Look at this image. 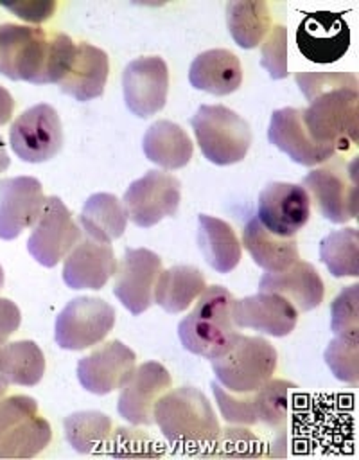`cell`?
<instances>
[{
  "mask_svg": "<svg viewBox=\"0 0 359 460\" xmlns=\"http://www.w3.org/2000/svg\"><path fill=\"white\" fill-rule=\"evenodd\" d=\"M7 386H9V381L0 374V401H2L4 395L7 394Z\"/></svg>",
  "mask_w": 359,
  "mask_h": 460,
  "instance_id": "45",
  "label": "cell"
},
{
  "mask_svg": "<svg viewBox=\"0 0 359 460\" xmlns=\"http://www.w3.org/2000/svg\"><path fill=\"white\" fill-rule=\"evenodd\" d=\"M258 289L284 296L298 313L318 307L325 295V286L318 270L311 262L300 259L282 271L266 273L258 282Z\"/></svg>",
  "mask_w": 359,
  "mask_h": 460,
  "instance_id": "24",
  "label": "cell"
},
{
  "mask_svg": "<svg viewBox=\"0 0 359 460\" xmlns=\"http://www.w3.org/2000/svg\"><path fill=\"white\" fill-rule=\"evenodd\" d=\"M203 156L215 165L241 162L251 146L250 124L223 104H203L190 120Z\"/></svg>",
  "mask_w": 359,
  "mask_h": 460,
  "instance_id": "6",
  "label": "cell"
},
{
  "mask_svg": "<svg viewBox=\"0 0 359 460\" xmlns=\"http://www.w3.org/2000/svg\"><path fill=\"white\" fill-rule=\"evenodd\" d=\"M296 388L294 383L271 377L255 390L235 394L215 381L212 383V392L223 419L241 426L266 424L276 428L284 424L289 417Z\"/></svg>",
  "mask_w": 359,
  "mask_h": 460,
  "instance_id": "4",
  "label": "cell"
},
{
  "mask_svg": "<svg viewBox=\"0 0 359 460\" xmlns=\"http://www.w3.org/2000/svg\"><path fill=\"white\" fill-rule=\"evenodd\" d=\"M197 244L212 270L230 273L242 257V244L233 228L219 217L201 214L197 217Z\"/></svg>",
  "mask_w": 359,
  "mask_h": 460,
  "instance_id": "29",
  "label": "cell"
},
{
  "mask_svg": "<svg viewBox=\"0 0 359 460\" xmlns=\"http://www.w3.org/2000/svg\"><path fill=\"white\" fill-rule=\"evenodd\" d=\"M181 199V183L176 176L151 169L131 181L124 192L122 205L127 217L140 228H151L163 217L178 212Z\"/></svg>",
  "mask_w": 359,
  "mask_h": 460,
  "instance_id": "11",
  "label": "cell"
},
{
  "mask_svg": "<svg viewBox=\"0 0 359 460\" xmlns=\"http://www.w3.org/2000/svg\"><path fill=\"white\" fill-rule=\"evenodd\" d=\"M115 325V309L102 298H72L56 316L54 338L65 350H84L101 343Z\"/></svg>",
  "mask_w": 359,
  "mask_h": 460,
  "instance_id": "10",
  "label": "cell"
},
{
  "mask_svg": "<svg viewBox=\"0 0 359 460\" xmlns=\"http://www.w3.org/2000/svg\"><path fill=\"white\" fill-rule=\"evenodd\" d=\"M50 34L39 27L0 25V75L11 81L47 84Z\"/></svg>",
  "mask_w": 359,
  "mask_h": 460,
  "instance_id": "7",
  "label": "cell"
},
{
  "mask_svg": "<svg viewBox=\"0 0 359 460\" xmlns=\"http://www.w3.org/2000/svg\"><path fill=\"white\" fill-rule=\"evenodd\" d=\"M320 259L334 277L359 275V234L341 228L327 234L320 243Z\"/></svg>",
  "mask_w": 359,
  "mask_h": 460,
  "instance_id": "34",
  "label": "cell"
},
{
  "mask_svg": "<svg viewBox=\"0 0 359 460\" xmlns=\"http://www.w3.org/2000/svg\"><path fill=\"white\" fill-rule=\"evenodd\" d=\"M232 318L235 327L255 329L262 334L282 338L294 331L298 323V311L284 296L258 291L257 295L233 300Z\"/></svg>",
  "mask_w": 359,
  "mask_h": 460,
  "instance_id": "22",
  "label": "cell"
},
{
  "mask_svg": "<svg viewBox=\"0 0 359 460\" xmlns=\"http://www.w3.org/2000/svg\"><path fill=\"white\" fill-rule=\"evenodd\" d=\"M115 271L113 248L108 243L84 237L65 257L63 280L72 289H101Z\"/></svg>",
  "mask_w": 359,
  "mask_h": 460,
  "instance_id": "23",
  "label": "cell"
},
{
  "mask_svg": "<svg viewBox=\"0 0 359 460\" xmlns=\"http://www.w3.org/2000/svg\"><path fill=\"white\" fill-rule=\"evenodd\" d=\"M262 440L248 428H224L199 453L201 456L217 458H255L264 455Z\"/></svg>",
  "mask_w": 359,
  "mask_h": 460,
  "instance_id": "36",
  "label": "cell"
},
{
  "mask_svg": "<svg viewBox=\"0 0 359 460\" xmlns=\"http://www.w3.org/2000/svg\"><path fill=\"white\" fill-rule=\"evenodd\" d=\"M5 9L14 13L20 20L31 23H41L48 20L56 11V2L52 0H29V2H2Z\"/></svg>",
  "mask_w": 359,
  "mask_h": 460,
  "instance_id": "41",
  "label": "cell"
},
{
  "mask_svg": "<svg viewBox=\"0 0 359 460\" xmlns=\"http://www.w3.org/2000/svg\"><path fill=\"white\" fill-rule=\"evenodd\" d=\"M309 216L311 198L305 187L298 183L273 181L258 194L255 217L280 237H294L307 225Z\"/></svg>",
  "mask_w": 359,
  "mask_h": 460,
  "instance_id": "14",
  "label": "cell"
},
{
  "mask_svg": "<svg viewBox=\"0 0 359 460\" xmlns=\"http://www.w3.org/2000/svg\"><path fill=\"white\" fill-rule=\"evenodd\" d=\"M108 455L117 458H156L163 455V446L156 442L151 435L131 429V428H117L106 444Z\"/></svg>",
  "mask_w": 359,
  "mask_h": 460,
  "instance_id": "37",
  "label": "cell"
},
{
  "mask_svg": "<svg viewBox=\"0 0 359 460\" xmlns=\"http://www.w3.org/2000/svg\"><path fill=\"white\" fill-rule=\"evenodd\" d=\"M7 167H9V155H7V151L4 147V142L0 138V172H4Z\"/></svg>",
  "mask_w": 359,
  "mask_h": 460,
  "instance_id": "44",
  "label": "cell"
},
{
  "mask_svg": "<svg viewBox=\"0 0 359 460\" xmlns=\"http://www.w3.org/2000/svg\"><path fill=\"white\" fill-rule=\"evenodd\" d=\"M171 374L156 361L135 367L122 385L117 401L118 415L133 426H151L154 422V404L169 390Z\"/></svg>",
  "mask_w": 359,
  "mask_h": 460,
  "instance_id": "17",
  "label": "cell"
},
{
  "mask_svg": "<svg viewBox=\"0 0 359 460\" xmlns=\"http://www.w3.org/2000/svg\"><path fill=\"white\" fill-rule=\"evenodd\" d=\"M188 81L196 90L212 95L233 93L242 83L241 61L226 49L205 50L190 63Z\"/></svg>",
  "mask_w": 359,
  "mask_h": 460,
  "instance_id": "26",
  "label": "cell"
},
{
  "mask_svg": "<svg viewBox=\"0 0 359 460\" xmlns=\"http://www.w3.org/2000/svg\"><path fill=\"white\" fill-rule=\"evenodd\" d=\"M45 201L41 183L32 176L0 180V239L11 241L36 225Z\"/></svg>",
  "mask_w": 359,
  "mask_h": 460,
  "instance_id": "21",
  "label": "cell"
},
{
  "mask_svg": "<svg viewBox=\"0 0 359 460\" xmlns=\"http://www.w3.org/2000/svg\"><path fill=\"white\" fill-rule=\"evenodd\" d=\"M79 223L86 237L109 244L124 234L127 214L117 196L109 192H95L84 201Z\"/></svg>",
  "mask_w": 359,
  "mask_h": 460,
  "instance_id": "31",
  "label": "cell"
},
{
  "mask_svg": "<svg viewBox=\"0 0 359 460\" xmlns=\"http://www.w3.org/2000/svg\"><path fill=\"white\" fill-rule=\"evenodd\" d=\"M154 422L176 447H206L219 433V420L203 392L181 386L163 394L154 404Z\"/></svg>",
  "mask_w": 359,
  "mask_h": 460,
  "instance_id": "2",
  "label": "cell"
},
{
  "mask_svg": "<svg viewBox=\"0 0 359 460\" xmlns=\"http://www.w3.org/2000/svg\"><path fill=\"white\" fill-rule=\"evenodd\" d=\"M9 144L22 162L39 164L63 147V126L57 111L45 102L25 110L9 129Z\"/></svg>",
  "mask_w": 359,
  "mask_h": 460,
  "instance_id": "12",
  "label": "cell"
},
{
  "mask_svg": "<svg viewBox=\"0 0 359 460\" xmlns=\"http://www.w3.org/2000/svg\"><path fill=\"white\" fill-rule=\"evenodd\" d=\"M294 81L309 101L302 119L312 138L337 153L354 147L359 131L357 77L350 72H298Z\"/></svg>",
  "mask_w": 359,
  "mask_h": 460,
  "instance_id": "1",
  "label": "cell"
},
{
  "mask_svg": "<svg viewBox=\"0 0 359 460\" xmlns=\"http://www.w3.org/2000/svg\"><path fill=\"white\" fill-rule=\"evenodd\" d=\"M142 149L149 162L169 171L185 167L194 153L190 137L172 120H156L151 124L144 135Z\"/></svg>",
  "mask_w": 359,
  "mask_h": 460,
  "instance_id": "27",
  "label": "cell"
},
{
  "mask_svg": "<svg viewBox=\"0 0 359 460\" xmlns=\"http://www.w3.org/2000/svg\"><path fill=\"white\" fill-rule=\"evenodd\" d=\"M122 92L127 110L147 119L156 115L167 101L169 68L158 56L133 59L122 74Z\"/></svg>",
  "mask_w": 359,
  "mask_h": 460,
  "instance_id": "15",
  "label": "cell"
},
{
  "mask_svg": "<svg viewBox=\"0 0 359 460\" xmlns=\"http://www.w3.org/2000/svg\"><path fill=\"white\" fill-rule=\"evenodd\" d=\"M232 293L223 286H210L196 298L194 309L180 322L178 336L185 350L212 359L219 356L237 327L232 318Z\"/></svg>",
  "mask_w": 359,
  "mask_h": 460,
  "instance_id": "3",
  "label": "cell"
},
{
  "mask_svg": "<svg viewBox=\"0 0 359 460\" xmlns=\"http://www.w3.org/2000/svg\"><path fill=\"white\" fill-rule=\"evenodd\" d=\"M350 45V29L341 13H307L296 29V47L312 63H334Z\"/></svg>",
  "mask_w": 359,
  "mask_h": 460,
  "instance_id": "18",
  "label": "cell"
},
{
  "mask_svg": "<svg viewBox=\"0 0 359 460\" xmlns=\"http://www.w3.org/2000/svg\"><path fill=\"white\" fill-rule=\"evenodd\" d=\"M0 374L13 385L34 386L45 374V356L31 340L0 343Z\"/></svg>",
  "mask_w": 359,
  "mask_h": 460,
  "instance_id": "33",
  "label": "cell"
},
{
  "mask_svg": "<svg viewBox=\"0 0 359 460\" xmlns=\"http://www.w3.org/2000/svg\"><path fill=\"white\" fill-rule=\"evenodd\" d=\"M162 273V259L147 248H127L117 268L113 295L135 316L153 304L156 280Z\"/></svg>",
  "mask_w": 359,
  "mask_h": 460,
  "instance_id": "16",
  "label": "cell"
},
{
  "mask_svg": "<svg viewBox=\"0 0 359 460\" xmlns=\"http://www.w3.org/2000/svg\"><path fill=\"white\" fill-rule=\"evenodd\" d=\"M330 329L336 336L359 340V284L346 286L330 305Z\"/></svg>",
  "mask_w": 359,
  "mask_h": 460,
  "instance_id": "38",
  "label": "cell"
},
{
  "mask_svg": "<svg viewBox=\"0 0 359 460\" xmlns=\"http://www.w3.org/2000/svg\"><path fill=\"white\" fill-rule=\"evenodd\" d=\"M4 288V270H2V266H0V289Z\"/></svg>",
  "mask_w": 359,
  "mask_h": 460,
  "instance_id": "46",
  "label": "cell"
},
{
  "mask_svg": "<svg viewBox=\"0 0 359 460\" xmlns=\"http://www.w3.org/2000/svg\"><path fill=\"white\" fill-rule=\"evenodd\" d=\"M65 437L77 453H93L101 449L111 435V419L95 410L75 411L63 420Z\"/></svg>",
  "mask_w": 359,
  "mask_h": 460,
  "instance_id": "35",
  "label": "cell"
},
{
  "mask_svg": "<svg viewBox=\"0 0 359 460\" xmlns=\"http://www.w3.org/2000/svg\"><path fill=\"white\" fill-rule=\"evenodd\" d=\"M108 72V54L90 43H79L72 66L59 83V88L79 102L93 101L104 93Z\"/></svg>",
  "mask_w": 359,
  "mask_h": 460,
  "instance_id": "25",
  "label": "cell"
},
{
  "mask_svg": "<svg viewBox=\"0 0 359 460\" xmlns=\"http://www.w3.org/2000/svg\"><path fill=\"white\" fill-rule=\"evenodd\" d=\"M226 25L241 49H255L271 29L269 7L262 0L228 2Z\"/></svg>",
  "mask_w": 359,
  "mask_h": 460,
  "instance_id": "32",
  "label": "cell"
},
{
  "mask_svg": "<svg viewBox=\"0 0 359 460\" xmlns=\"http://www.w3.org/2000/svg\"><path fill=\"white\" fill-rule=\"evenodd\" d=\"M14 110V99L13 95L0 84V126H4Z\"/></svg>",
  "mask_w": 359,
  "mask_h": 460,
  "instance_id": "43",
  "label": "cell"
},
{
  "mask_svg": "<svg viewBox=\"0 0 359 460\" xmlns=\"http://www.w3.org/2000/svg\"><path fill=\"white\" fill-rule=\"evenodd\" d=\"M217 383L228 392L242 394L262 386L276 370L275 347L260 336L235 334L228 347L210 359Z\"/></svg>",
  "mask_w": 359,
  "mask_h": 460,
  "instance_id": "5",
  "label": "cell"
},
{
  "mask_svg": "<svg viewBox=\"0 0 359 460\" xmlns=\"http://www.w3.org/2000/svg\"><path fill=\"white\" fill-rule=\"evenodd\" d=\"M260 65L271 79L287 77V29L284 25H273L266 34L260 49Z\"/></svg>",
  "mask_w": 359,
  "mask_h": 460,
  "instance_id": "40",
  "label": "cell"
},
{
  "mask_svg": "<svg viewBox=\"0 0 359 460\" xmlns=\"http://www.w3.org/2000/svg\"><path fill=\"white\" fill-rule=\"evenodd\" d=\"M267 138L293 162L307 167L325 164L337 155L336 147L320 144L312 138L303 124L302 110L291 106L275 110L271 113Z\"/></svg>",
  "mask_w": 359,
  "mask_h": 460,
  "instance_id": "20",
  "label": "cell"
},
{
  "mask_svg": "<svg viewBox=\"0 0 359 460\" xmlns=\"http://www.w3.org/2000/svg\"><path fill=\"white\" fill-rule=\"evenodd\" d=\"M325 363L339 381L355 385L359 381V340L336 336L325 349Z\"/></svg>",
  "mask_w": 359,
  "mask_h": 460,
  "instance_id": "39",
  "label": "cell"
},
{
  "mask_svg": "<svg viewBox=\"0 0 359 460\" xmlns=\"http://www.w3.org/2000/svg\"><path fill=\"white\" fill-rule=\"evenodd\" d=\"M205 288V277L196 266L176 264L162 270L154 286L153 302L167 313H183L196 302Z\"/></svg>",
  "mask_w": 359,
  "mask_h": 460,
  "instance_id": "30",
  "label": "cell"
},
{
  "mask_svg": "<svg viewBox=\"0 0 359 460\" xmlns=\"http://www.w3.org/2000/svg\"><path fill=\"white\" fill-rule=\"evenodd\" d=\"M135 352L118 340H111L77 363L81 386L95 395H106L122 388L135 370Z\"/></svg>",
  "mask_w": 359,
  "mask_h": 460,
  "instance_id": "19",
  "label": "cell"
},
{
  "mask_svg": "<svg viewBox=\"0 0 359 460\" xmlns=\"http://www.w3.org/2000/svg\"><path fill=\"white\" fill-rule=\"evenodd\" d=\"M242 244L253 262L267 273L282 271L300 259L298 243L294 237H280L260 225L253 216L242 230Z\"/></svg>",
  "mask_w": 359,
  "mask_h": 460,
  "instance_id": "28",
  "label": "cell"
},
{
  "mask_svg": "<svg viewBox=\"0 0 359 460\" xmlns=\"http://www.w3.org/2000/svg\"><path fill=\"white\" fill-rule=\"evenodd\" d=\"M22 322V313L18 305L9 300L0 296V343H5V340L20 327Z\"/></svg>",
  "mask_w": 359,
  "mask_h": 460,
  "instance_id": "42",
  "label": "cell"
},
{
  "mask_svg": "<svg viewBox=\"0 0 359 460\" xmlns=\"http://www.w3.org/2000/svg\"><path fill=\"white\" fill-rule=\"evenodd\" d=\"M303 187L314 198L321 216L330 223H346L357 216L359 210V183L357 160L334 162L325 167L312 169Z\"/></svg>",
  "mask_w": 359,
  "mask_h": 460,
  "instance_id": "9",
  "label": "cell"
},
{
  "mask_svg": "<svg viewBox=\"0 0 359 460\" xmlns=\"http://www.w3.org/2000/svg\"><path fill=\"white\" fill-rule=\"evenodd\" d=\"M81 241V230L72 219L70 210L57 196L45 201L43 212L27 239V250L45 268H54Z\"/></svg>",
  "mask_w": 359,
  "mask_h": 460,
  "instance_id": "13",
  "label": "cell"
},
{
  "mask_svg": "<svg viewBox=\"0 0 359 460\" xmlns=\"http://www.w3.org/2000/svg\"><path fill=\"white\" fill-rule=\"evenodd\" d=\"M52 438L47 419L38 415V402L29 395L0 401V458H31Z\"/></svg>",
  "mask_w": 359,
  "mask_h": 460,
  "instance_id": "8",
  "label": "cell"
}]
</instances>
